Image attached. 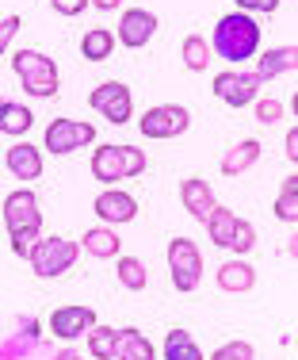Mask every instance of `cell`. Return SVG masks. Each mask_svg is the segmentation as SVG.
<instances>
[{"mask_svg":"<svg viewBox=\"0 0 298 360\" xmlns=\"http://www.w3.org/2000/svg\"><path fill=\"white\" fill-rule=\"evenodd\" d=\"M207 42H210V54L226 58L229 65H241L249 58H257V50H260V23H257V15L226 12L215 23V35Z\"/></svg>","mask_w":298,"mask_h":360,"instance_id":"6da1fadb","label":"cell"},{"mask_svg":"<svg viewBox=\"0 0 298 360\" xmlns=\"http://www.w3.org/2000/svg\"><path fill=\"white\" fill-rule=\"evenodd\" d=\"M146 165H149V158H146L142 146H118V142L96 146V150H92V161H88L92 176H96L100 184H107V188H115L118 180L142 176Z\"/></svg>","mask_w":298,"mask_h":360,"instance_id":"7a4b0ae2","label":"cell"},{"mask_svg":"<svg viewBox=\"0 0 298 360\" xmlns=\"http://www.w3.org/2000/svg\"><path fill=\"white\" fill-rule=\"evenodd\" d=\"M12 70L20 77L23 92L35 100L57 96V62L46 58L42 50H15L12 54Z\"/></svg>","mask_w":298,"mask_h":360,"instance_id":"3957f363","label":"cell"},{"mask_svg":"<svg viewBox=\"0 0 298 360\" xmlns=\"http://www.w3.org/2000/svg\"><path fill=\"white\" fill-rule=\"evenodd\" d=\"M76 257H81V245L69 242V238L50 234V238H39L27 261H31V269H35L39 280H54V276H62V272L73 269Z\"/></svg>","mask_w":298,"mask_h":360,"instance_id":"277c9868","label":"cell"},{"mask_svg":"<svg viewBox=\"0 0 298 360\" xmlns=\"http://www.w3.org/2000/svg\"><path fill=\"white\" fill-rule=\"evenodd\" d=\"M165 257H168V272H172V288L180 291V295H187V291L199 288V280H203V253H199V245H195L191 238H172Z\"/></svg>","mask_w":298,"mask_h":360,"instance_id":"5b68a950","label":"cell"},{"mask_svg":"<svg viewBox=\"0 0 298 360\" xmlns=\"http://www.w3.org/2000/svg\"><path fill=\"white\" fill-rule=\"evenodd\" d=\"M92 142H96V127L84 123V119H50L46 131H42V146H46V153H54V158L76 153Z\"/></svg>","mask_w":298,"mask_h":360,"instance_id":"8992f818","label":"cell"},{"mask_svg":"<svg viewBox=\"0 0 298 360\" xmlns=\"http://www.w3.org/2000/svg\"><path fill=\"white\" fill-rule=\"evenodd\" d=\"M187 127H191V111H187L184 104H157L138 119L142 139H157V142L180 139Z\"/></svg>","mask_w":298,"mask_h":360,"instance_id":"52a82bcc","label":"cell"},{"mask_svg":"<svg viewBox=\"0 0 298 360\" xmlns=\"http://www.w3.org/2000/svg\"><path fill=\"white\" fill-rule=\"evenodd\" d=\"M88 104H92V111H100L111 127H126L134 119V96H130V89H126L123 81L96 84V89L88 92Z\"/></svg>","mask_w":298,"mask_h":360,"instance_id":"ba28073f","label":"cell"},{"mask_svg":"<svg viewBox=\"0 0 298 360\" xmlns=\"http://www.w3.org/2000/svg\"><path fill=\"white\" fill-rule=\"evenodd\" d=\"M153 35H157V15L149 8H126L118 15V27H115V42H123L126 50H142L149 46Z\"/></svg>","mask_w":298,"mask_h":360,"instance_id":"9c48e42d","label":"cell"},{"mask_svg":"<svg viewBox=\"0 0 298 360\" xmlns=\"http://www.w3.org/2000/svg\"><path fill=\"white\" fill-rule=\"evenodd\" d=\"M257 89H260V81L249 70H226L215 77V96L226 108H249L257 100Z\"/></svg>","mask_w":298,"mask_h":360,"instance_id":"30bf717a","label":"cell"},{"mask_svg":"<svg viewBox=\"0 0 298 360\" xmlns=\"http://www.w3.org/2000/svg\"><path fill=\"white\" fill-rule=\"evenodd\" d=\"M4 226H8V234H15V230H42V207L31 188H15L4 200Z\"/></svg>","mask_w":298,"mask_h":360,"instance_id":"8fae6325","label":"cell"},{"mask_svg":"<svg viewBox=\"0 0 298 360\" xmlns=\"http://www.w3.org/2000/svg\"><path fill=\"white\" fill-rule=\"evenodd\" d=\"M96 322L100 319H96V311H92V307L69 303V307H57V311L50 314V333H54L57 341H76V338H84V333H88Z\"/></svg>","mask_w":298,"mask_h":360,"instance_id":"7c38bea8","label":"cell"},{"mask_svg":"<svg viewBox=\"0 0 298 360\" xmlns=\"http://www.w3.org/2000/svg\"><path fill=\"white\" fill-rule=\"evenodd\" d=\"M96 215L104 219V226H126L138 219V200L123 188H104L96 195Z\"/></svg>","mask_w":298,"mask_h":360,"instance_id":"4fadbf2b","label":"cell"},{"mask_svg":"<svg viewBox=\"0 0 298 360\" xmlns=\"http://www.w3.org/2000/svg\"><path fill=\"white\" fill-rule=\"evenodd\" d=\"M4 165L15 180H39L42 176V150L31 142H15L12 150L4 153Z\"/></svg>","mask_w":298,"mask_h":360,"instance_id":"5bb4252c","label":"cell"},{"mask_svg":"<svg viewBox=\"0 0 298 360\" xmlns=\"http://www.w3.org/2000/svg\"><path fill=\"white\" fill-rule=\"evenodd\" d=\"M180 203H184L187 215L203 222L210 215V207H215V188L203 176H187V180H180Z\"/></svg>","mask_w":298,"mask_h":360,"instance_id":"9a60e30c","label":"cell"},{"mask_svg":"<svg viewBox=\"0 0 298 360\" xmlns=\"http://www.w3.org/2000/svg\"><path fill=\"white\" fill-rule=\"evenodd\" d=\"M298 70V46L287 42V46H276V50H264L257 58V81H271V77H283V73H294Z\"/></svg>","mask_w":298,"mask_h":360,"instance_id":"2e32d148","label":"cell"},{"mask_svg":"<svg viewBox=\"0 0 298 360\" xmlns=\"http://www.w3.org/2000/svg\"><path fill=\"white\" fill-rule=\"evenodd\" d=\"M218 288L229 291V295H245V291L257 288V269H252L249 261H226L222 269H218Z\"/></svg>","mask_w":298,"mask_h":360,"instance_id":"e0dca14e","label":"cell"},{"mask_svg":"<svg viewBox=\"0 0 298 360\" xmlns=\"http://www.w3.org/2000/svg\"><path fill=\"white\" fill-rule=\"evenodd\" d=\"M260 153H264V146H260L257 139H241L237 146H229L226 158H222V176H241V173H249V169L260 161Z\"/></svg>","mask_w":298,"mask_h":360,"instance_id":"ac0fdd59","label":"cell"},{"mask_svg":"<svg viewBox=\"0 0 298 360\" xmlns=\"http://www.w3.org/2000/svg\"><path fill=\"white\" fill-rule=\"evenodd\" d=\"M81 253H92V257H100V261H107V257H118V250H123V242H118V234L111 226H92V230H84V238L81 242Z\"/></svg>","mask_w":298,"mask_h":360,"instance_id":"d6986e66","label":"cell"},{"mask_svg":"<svg viewBox=\"0 0 298 360\" xmlns=\"http://www.w3.org/2000/svg\"><path fill=\"white\" fill-rule=\"evenodd\" d=\"M153 356H157V349H153V341L138 330V326L118 330V353H115V360H153Z\"/></svg>","mask_w":298,"mask_h":360,"instance_id":"ffe728a7","label":"cell"},{"mask_svg":"<svg viewBox=\"0 0 298 360\" xmlns=\"http://www.w3.org/2000/svg\"><path fill=\"white\" fill-rule=\"evenodd\" d=\"M31 127H35V115H31L27 104H15V100H4V104H0V134L23 139Z\"/></svg>","mask_w":298,"mask_h":360,"instance_id":"44dd1931","label":"cell"},{"mask_svg":"<svg viewBox=\"0 0 298 360\" xmlns=\"http://www.w3.org/2000/svg\"><path fill=\"white\" fill-rule=\"evenodd\" d=\"M115 54V31L111 27H92L81 39V58L84 62H107Z\"/></svg>","mask_w":298,"mask_h":360,"instance_id":"7402d4cb","label":"cell"},{"mask_svg":"<svg viewBox=\"0 0 298 360\" xmlns=\"http://www.w3.org/2000/svg\"><path fill=\"white\" fill-rule=\"evenodd\" d=\"M165 360H207L199 349V341L187 330H168L165 333Z\"/></svg>","mask_w":298,"mask_h":360,"instance_id":"603a6c76","label":"cell"},{"mask_svg":"<svg viewBox=\"0 0 298 360\" xmlns=\"http://www.w3.org/2000/svg\"><path fill=\"white\" fill-rule=\"evenodd\" d=\"M84 338H88V353L96 360H115V353H118V330L115 326H100L96 322Z\"/></svg>","mask_w":298,"mask_h":360,"instance_id":"cb8c5ba5","label":"cell"},{"mask_svg":"<svg viewBox=\"0 0 298 360\" xmlns=\"http://www.w3.org/2000/svg\"><path fill=\"white\" fill-rule=\"evenodd\" d=\"M203 222H207L210 242L222 245V250H226V245H229V234H233V222H237L233 211H229V207H218V203H215V207H210V215L203 219Z\"/></svg>","mask_w":298,"mask_h":360,"instance_id":"d4e9b609","label":"cell"},{"mask_svg":"<svg viewBox=\"0 0 298 360\" xmlns=\"http://www.w3.org/2000/svg\"><path fill=\"white\" fill-rule=\"evenodd\" d=\"M115 272H118V284H123L126 291H146L149 284V272H146V264L138 261V257H115Z\"/></svg>","mask_w":298,"mask_h":360,"instance_id":"484cf974","label":"cell"},{"mask_svg":"<svg viewBox=\"0 0 298 360\" xmlns=\"http://www.w3.org/2000/svg\"><path fill=\"white\" fill-rule=\"evenodd\" d=\"M276 219L279 222H298V173H291L283 180V188H279V195H276Z\"/></svg>","mask_w":298,"mask_h":360,"instance_id":"4316f807","label":"cell"},{"mask_svg":"<svg viewBox=\"0 0 298 360\" xmlns=\"http://www.w3.org/2000/svg\"><path fill=\"white\" fill-rule=\"evenodd\" d=\"M180 58H184V65L191 73H203L210 65V42L203 39V35H187L184 46H180Z\"/></svg>","mask_w":298,"mask_h":360,"instance_id":"83f0119b","label":"cell"},{"mask_svg":"<svg viewBox=\"0 0 298 360\" xmlns=\"http://www.w3.org/2000/svg\"><path fill=\"white\" fill-rule=\"evenodd\" d=\"M226 250H233L237 257L252 253V250H257V226H252L249 219H237V222H233V234H229V245H226Z\"/></svg>","mask_w":298,"mask_h":360,"instance_id":"f1b7e54d","label":"cell"},{"mask_svg":"<svg viewBox=\"0 0 298 360\" xmlns=\"http://www.w3.org/2000/svg\"><path fill=\"white\" fill-rule=\"evenodd\" d=\"M210 360H257V349H252V341H226V345H218L215 353H210Z\"/></svg>","mask_w":298,"mask_h":360,"instance_id":"f546056e","label":"cell"},{"mask_svg":"<svg viewBox=\"0 0 298 360\" xmlns=\"http://www.w3.org/2000/svg\"><path fill=\"white\" fill-rule=\"evenodd\" d=\"M39 238H42V230H15V234H8V242H12V253L15 257H23V261H27Z\"/></svg>","mask_w":298,"mask_h":360,"instance_id":"4dcf8cb0","label":"cell"},{"mask_svg":"<svg viewBox=\"0 0 298 360\" xmlns=\"http://www.w3.org/2000/svg\"><path fill=\"white\" fill-rule=\"evenodd\" d=\"M252 104H257V119H260L264 127H271V123H279V119H283V104H279V100L264 96V100H252Z\"/></svg>","mask_w":298,"mask_h":360,"instance_id":"1f68e13d","label":"cell"},{"mask_svg":"<svg viewBox=\"0 0 298 360\" xmlns=\"http://www.w3.org/2000/svg\"><path fill=\"white\" fill-rule=\"evenodd\" d=\"M237 12H245V15H271V12H279V0H237Z\"/></svg>","mask_w":298,"mask_h":360,"instance_id":"d6a6232c","label":"cell"},{"mask_svg":"<svg viewBox=\"0 0 298 360\" xmlns=\"http://www.w3.org/2000/svg\"><path fill=\"white\" fill-rule=\"evenodd\" d=\"M23 23H20V15H4L0 20V58H4V50H8V42L15 39V31H20Z\"/></svg>","mask_w":298,"mask_h":360,"instance_id":"836d02e7","label":"cell"},{"mask_svg":"<svg viewBox=\"0 0 298 360\" xmlns=\"http://www.w3.org/2000/svg\"><path fill=\"white\" fill-rule=\"evenodd\" d=\"M42 326H39V319H31V314H20V338L23 341H31V345H39L42 341Z\"/></svg>","mask_w":298,"mask_h":360,"instance_id":"e575fe53","label":"cell"},{"mask_svg":"<svg viewBox=\"0 0 298 360\" xmlns=\"http://www.w3.org/2000/svg\"><path fill=\"white\" fill-rule=\"evenodd\" d=\"M50 8H54L57 15H69L73 20V15H81L84 8H88V0H50Z\"/></svg>","mask_w":298,"mask_h":360,"instance_id":"d590c367","label":"cell"},{"mask_svg":"<svg viewBox=\"0 0 298 360\" xmlns=\"http://www.w3.org/2000/svg\"><path fill=\"white\" fill-rule=\"evenodd\" d=\"M287 158L298 161V127H291V131H287Z\"/></svg>","mask_w":298,"mask_h":360,"instance_id":"8d00e7d4","label":"cell"},{"mask_svg":"<svg viewBox=\"0 0 298 360\" xmlns=\"http://www.w3.org/2000/svg\"><path fill=\"white\" fill-rule=\"evenodd\" d=\"M88 8H100V12H115V8H123V0H88Z\"/></svg>","mask_w":298,"mask_h":360,"instance_id":"74e56055","label":"cell"},{"mask_svg":"<svg viewBox=\"0 0 298 360\" xmlns=\"http://www.w3.org/2000/svg\"><path fill=\"white\" fill-rule=\"evenodd\" d=\"M54 360H84L76 349H62V353H54Z\"/></svg>","mask_w":298,"mask_h":360,"instance_id":"f35d334b","label":"cell"}]
</instances>
